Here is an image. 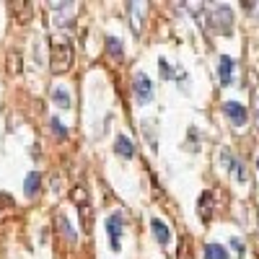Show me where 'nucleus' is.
I'll use <instances>...</instances> for the list:
<instances>
[{"mask_svg": "<svg viewBox=\"0 0 259 259\" xmlns=\"http://www.w3.org/2000/svg\"><path fill=\"white\" fill-rule=\"evenodd\" d=\"M73 68V45L68 36H52L50 39V70L62 75Z\"/></svg>", "mask_w": 259, "mask_h": 259, "instance_id": "f257e3e1", "label": "nucleus"}, {"mask_svg": "<svg viewBox=\"0 0 259 259\" xmlns=\"http://www.w3.org/2000/svg\"><path fill=\"white\" fill-rule=\"evenodd\" d=\"M207 26L218 34H233V11L228 6H210L207 8Z\"/></svg>", "mask_w": 259, "mask_h": 259, "instance_id": "f03ea898", "label": "nucleus"}, {"mask_svg": "<svg viewBox=\"0 0 259 259\" xmlns=\"http://www.w3.org/2000/svg\"><path fill=\"white\" fill-rule=\"evenodd\" d=\"M70 197H73V202H75V207H78V212H80L83 231L89 233V231H91V223H94V212H91V202H89V189H85L83 184H78V187H73Z\"/></svg>", "mask_w": 259, "mask_h": 259, "instance_id": "7ed1b4c3", "label": "nucleus"}, {"mask_svg": "<svg viewBox=\"0 0 259 259\" xmlns=\"http://www.w3.org/2000/svg\"><path fill=\"white\" fill-rule=\"evenodd\" d=\"M122 231H124V215L112 212L106 218V233H109V246L112 251H122Z\"/></svg>", "mask_w": 259, "mask_h": 259, "instance_id": "20e7f679", "label": "nucleus"}, {"mask_svg": "<svg viewBox=\"0 0 259 259\" xmlns=\"http://www.w3.org/2000/svg\"><path fill=\"white\" fill-rule=\"evenodd\" d=\"M133 91H135L138 104H150V101H153V83H150V78L145 73H135Z\"/></svg>", "mask_w": 259, "mask_h": 259, "instance_id": "39448f33", "label": "nucleus"}, {"mask_svg": "<svg viewBox=\"0 0 259 259\" xmlns=\"http://www.w3.org/2000/svg\"><path fill=\"white\" fill-rule=\"evenodd\" d=\"M223 112H226V117L236 124V127H241L244 122H246V106L244 104H239V101H226L223 104Z\"/></svg>", "mask_w": 259, "mask_h": 259, "instance_id": "423d86ee", "label": "nucleus"}, {"mask_svg": "<svg viewBox=\"0 0 259 259\" xmlns=\"http://www.w3.org/2000/svg\"><path fill=\"white\" fill-rule=\"evenodd\" d=\"M150 231H153L156 241H158L161 246H168V244H171V231H168V226H166L161 218H153V221H150Z\"/></svg>", "mask_w": 259, "mask_h": 259, "instance_id": "0eeeda50", "label": "nucleus"}, {"mask_svg": "<svg viewBox=\"0 0 259 259\" xmlns=\"http://www.w3.org/2000/svg\"><path fill=\"white\" fill-rule=\"evenodd\" d=\"M233 68H236V60L223 55L221 57V68H218V75H221V83L223 85H233Z\"/></svg>", "mask_w": 259, "mask_h": 259, "instance_id": "6e6552de", "label": "nucleus"}, {"mask_svg": "<svg viewBox=\"0 0 259 259\" xmlns=\"http://www.w3.org/2000/svg\"><path fill=\"white\" fill-rule=\"evenodd\" d=\"M114 153L117 156H122V158H135V145H133V140H130L127 135H117V140H114Z\"/></svg>", "mask_w": 259, "mask_h": 259, "instance_id": "1a4fd4ad", "label": "nucleus"}, {"mask_svg": "<svg viewBox=\"0 0 259 259\" xmlns=\"http://www.w3.org/2000/svg\"><path fill=\"white\" fill-rule=\"evenodd\" d=\"M130 11V24H133V31L140 34L143 31V13H145V3H130L127 6Z\"/></svg>", "mask_w": 259, "mask_h": 259, "instance_id": "9d476101", "label": "nucleus"}, {"mask_svg": "<svg viewBox=\"0 0 259 259\" xmlns=\"http://www.w3.org/2000/svg\"><path fill=\"white\" fill-rule=\"evenodd\" d=\"M11 13H13V18L18 21V24H29L34 8H31V3H11Z\"/></svg>", "mask_w": 259, "mask_h": 259, "instance_id": "9b49d317", "label": "nucleus"}, {"mask_svg": "<svg viewBox=\"0 0 259 259\" xmlns=\"http://www.w3.org/2000/svg\"><path fill=\"white\" fill-rule=\"evenodd\" d=\"M39 189H41V174L39 171H31V174L26 177V182H24V194L26 197H36Z\"/></svg>", "mask_w": 259, "mask_h": 259, "instance_id": "f8f14e48", "label": "nucleus"}, {"mask_svg": "<svg viewBox=\"0 0 259 259\" xmlns=\"http://www.w3.org/2000/svg\"><path fill=\"white\" fill-rule=\"evenodd\" d=\"M197 212H200V221H202V223H207V221L212 218V194H210V192H202V194H200V207H197Z\"/></svg>", "mask_w": 259, "mask_h": 259, "instance_id": "ddd939ff", "label": "nucleus"}, {"mask_svg": "<svg viewBox=\"0 0 259 259\" xmlns=\"http://www.w3.org/2000/svg\"><path fill=\"white\" fill-rule=\"evenodd\" d=\"M55 223H57V231H60V233L65 236V239H68L70 244H75V231L70 228V221L65 218L62 212H57V218H55Z\"/></svg>", "mask_w": 259, "mask_h": 259, "instance_id": "4468645a", "label": "nucleus"}, {"mask_svg": "<svg viewBox=\"0 0 259 259\" xmlns=\"http://www.w3.org/2000/svg\"><path fill=\"white\" fill-rule=\"evenodd\" d=\"M52 101H55V106H60V109H70V94L62 89V85H57V89H52Z\"/></svg>", "mask_w": 259, "mask_h": 259, "instance_id": "2eb2a0df", "label": "nucleus"}, {"mask_svg": "<svg viewBox=\"0 0 259 259\" xmlns=\"http://www.w3.org/2000/svg\"><path fill=\"white\" fill-rule=\"evenodd\" d=\"M205 259H228V249H223L221 244H207L205 246Z\"/></svg>", "mask_w": 259, "mask_h": 259, "instance_id": "dca6fc26", "label": "nucleus"}, {"mask_svg": "<svg viewBox=\"0 0 259 259\" xmlns=\"http://www.w3.org/2000/svg\"><path fill=\"white\" fill-rule=\"evenodd\" d=\"M106 50H109L112 57H122L124 55V47H122V41L117 36H106Z\"/></svg>", "mask_w": 259, "mask_h": 259, "instance_id": "f3484780", "label": "nucleus"}, {"mask_svg": "<svg viewBox=\"0 0 259 259\" xmlns=\"http://www.w3.org/2000/svg\"><path fill=\"white\" fill-rule=\"evenodd\" d=\"M177 259H194V256H192V244H189L187 236H184L182 244H179V254H177Z\"/></svg>", "mask_w": 259, "mask_h": 259, "instance_id": "a211bd4d", "label": "nucleus"}, {"mask_svg": "<svg viewBox=\"0 0 259 259\" xmlns=\"http://www.w3.org/2000/svg\"><path fill=\"white\" fill-rule=\"evenodd\" d=\"M221 161H223V166H226L228 171H231V168H236V166H239V163L233 161V156H231V150H228V148H223V150H221Z\"/></svg>", "mask_w": 259, "mask_h": 259, "instance_id": "6ab92c4d", "label": "nucleus"}, {"mask_svg": "<svg viewBox=\"0 0 259 259\" xmlns=\"http://www.w3.org/2000/svg\"><path fill=\"white\" fill-rule=\"evenodd\" d=\"M158 70H161V78H171V75H174V70H171V65L166 62V57L158 60Z\"/></svg>", "mask_w": 259, "mask_h": 259, "instance_id": "aec40b11", "label": "nucleus"}, {"mask_svg": "<svg viewBox=\"0 0 259 259\" xmlns=\"http://www.w3.org/2000/svg\"><path fill=\"white\" fill-rule=\"evenodd\" d=\"M50 124H52V133H55V135H60V138H68V130L62 127V122H60L57 117H55V119H52Z\"/></svg>", "mask_w": 259, "mask_h": 259, "instance_id": "412c9836", "label": "nucleus"}, {"mask_svg": "<svg viewBox=\"0 0 259 259\" xmlns=\"http://www.w3.org/2000/svg\"><path fill=\"white\" fill-rule=\"evenodd\" d=\"M8 70H11V73H18V70H21V65H18V55H16V52H11V55H8Z\"/></svg>", "mask_w": 259, "mask_h": 259, "instance_id": "4be33fe9", "label": "nucleus"}, {"mask_svg": "<svg viewBox=\"0 0 259 259\" xmlns=\"http://www.w3.org/2000/svg\"><path fill=\"white\" fill-rule=\"evenodd\" d=\"M254 122L259 127V85H254Z\"/></svg>", "mask_w": 259, "mask_h": 259, "instance_id": "5701e85b", "label": "nucleus"}, {"mask_svg": "<svg viewBox=\"0 0 259 259\" xmlns=\"http://www.w3.org/2000/svg\"><path fill=\"white\" fill-rule=\"evenodd\" d=\"M231 246H233L236 256H244V241L241 239H231Z\"/></svg>", "mask_w": 259, "mask_h": 259, "instance_id": "b1692460", "label": "nucleus"}, {"mask_svg": "<svg viewBox=\"0 0 259 259\" xmlns=\"http://www.w3.org/2000/svg\"><path fill=\"white\" fill-rule=\"evenodd\" d=\"M256 168H259V158H256Z\"/></svg>", "mask_w": 259, "mask_h": 259, "instance_id": "393cba45", "label": "nucleus"}]
</instances>
